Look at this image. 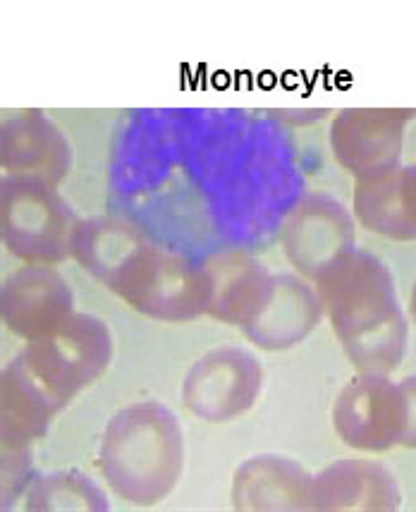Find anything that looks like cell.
<instances>
[{
  "mask_svg": "<svg viewBox=\"0 0 416 512\" xmlns=\"http://www.w3.org/2000/svg\"><path fill=\"white\" fill-rule=\"evenodd\" d=\"M60 407L96 383L113 359V335L94 314H72L17 355Z\"/></svg>",
  "mask_w": 416,
  "mask_h": 512,
  "instance_id": "5",
  "label": "cell"
},
{
  "mask_svg": "<svg viewBox=\"0 0 416 512\" xmlns=\"http://www.w3.org/2000/svg\"><path fill=\"white\" fill-rule=\"evenodd\" d=\"M72 314L75 295L51 264H29L5 278L3 321L20 338H39Z\"/></svg>",
  "mask_w": 416,
  "mask_h": 512,
  "instance_id": "10",
  "label": "cell"
},
{
  "mask_svg": "<svg viewBox=\"0 0 416 512\" xmlns=\"http://www.w3.org/2000/svg\"><path fill=\"white\" fill-rule=\"evenodd\" d=\"M409 309H412V316H414V321H416V283H414V288H412V297H409Z\"/></svg>",
  "mask_w": 416,
  "mask_h": 512,
  "instance_id": "21",
  "label": "cell"
},
{
  "mask_svg": "<svg viewBox=\"0 0 416 512\" xmlns=\"http://www.w3.org/2000/svg\"><path fill=\"white\" fill-rule=\"evenodd\" d=\"M402 393H405L407 419H405V434H402L400 446L416 448V376H409L400 383Z\"/></svg>",
  "mask_w": 416,
  "mask_h": 512,
  "instance_id": "20",
  "label": "cell"
},
{
  "mask_svg": "<svg viewBox=\"0 0 416 512\" xmlns=\"http://www.w3.org/2000/svg\"><path fill=\"white\" fill-rule=\"evenodd\" d=\"M354 211L371 233L390 240H416V163L357 178Z\"/></svg>",
  "mask_w": 416,
  "mask_h": 512,
  "instance_id": "14",
  "label": "cell"
},
{
  "mask_svg": "<svg viewBox=\"0 0 416 512\" xmlns=\"http://www.w3.org/2000/svg\"><path fill=\"white\" fill-rule=\"evenodd\" d=\"M72 256L149 319L185 323L208 314L211 273L175 249L158 247L120 218H84L77 225Z\"/></svg>",
  "mask_w": 416,
  "mask_h": 512,
  "instance_id": "1",
  "label": "cell"
},
{
  "mask_svg": "<svg viewBox=\"0 0 416 512\" xmlns=\"http://www.w3.org/2000/svg\"><path fill=\"white\" fill-rule=\"evenodd\" d=\"M29 448H3V508H10V498L22 496L32 484Z\"/></svg>",
  "mask_w": 416,
  "mask_h": 512,
  "instance_id": "19",
  "label": "cell"
},
{
  "mask_svg": "<svg viewBox=\"0 0 416 512\" xmlns=\"http://www.w3.org/2000/svg\"><path fill=\"white\" fill-rule=\"evenodd\" d=\"M3 168L10 175H34L60 185L75 154L60 127L41 111H20L3 123Z\"/></svg>",
  "mask_w": 416,
  "mask_h": 512,
  "instance_id": "12",
  "label": "cell"
},
{
  "mask_svg": "<svg viewBox=\"0 0 416 512\" xmlns=\"http://www.w3.org/2000/svg\"><path fill=\"white\" fill-rule=\"evenodd\" d=\"M314 283L354 367L373 374L393 371L405 357L409 331L390 268L366 249L352 247Z\"/></svg>",
  "mask_w": 416,
  "mask_h": 512,
  "instance_id": "2",
  "label": "cell"
},
{
  "mask_svg": "<svg viewBox=\"0 0 416 512\" xmlns=\"http://www.w3.org/2000/svg\"><path fill=\"white\" fill-rule=\"evenodd\" d=\"M263 388V367L247 347L223 345L206 352L182 383V402L194 417L223 424L249 412Z\"/></svg>",
  "mask_w": 416,
  "mask_h": 512,
  "instance_id": "6",
  "label": "cell"
},
{
  "mask_svg": "<svg viewBox=\"0 0 416 512\" xmlns=\"http://www.w3.org/2000/svg\"><path fill=\"white\" fill-rule=\"evenodd\" d=\"M108 508L106 491L79 469H60V472L44 474V477L34 479L24 493V510L103 512Z\"/></svg>",
  "mask_w": 416,
  "mask_h": 512,
  "instance_id": "18",
  "label": "cell"
},
{
  "mask_svg": "<svg viewBox=\"0 0 416 512\" xmlns=\"http://www.w3.org/2000/svg\"><path fill=\"white\" fill-rule=\"evenodd\" d=\"M311 479L290 457H249L232 477V505L237 510H311Z\"/></svg>",
  "mask_w": 416,
  "mask_h": 512,
  "instance_id": "15",
  "label": "cell"
},
{
  "mask_svg": "<svg viewBox=\"0 0 416 512\" xmlns=\"http://www.w3.org/2000/svg\"><path fill=\"white\" fill-rule=\"evenodd\" d=\"M103 479L115 496L137 505L168 498L185 469V434L161 402H137L115 412L99 448Z\"/></svg>",
  "mask_w": 416,
  "mask_h": 512,
  "instance_id": "3",
  "label": "cell"
},
{
  "mask_svg": "<svg viewBox=\"0 0 416 512\" xmlns=\"http://www.w3.org/2000/svg\"><path fill=\"white\" fill-rule=\"evenodd\" d=\"M283 247L290 264L316 280L340 254L357 247L350 211L328 194H309L287 216Z\"/></svg>",
  "mask_w": 416,
  "mask_h": 512,
  "instance_id": "9",
  "label": "cell"
},
{
  "mask_svg": "<svg viewBox=\"0 0 416 512\" xmlns=\"http://www.w3.org/2000/svg\"><path fill=\"white\" fill-rule=\"evenodd\" d=\"M321 316L318 290L290 273H273L266 297L242 331L263 350H287L302 343Z\"/></svg>",
  "mask_w": 416,
  "mask_h": 512,
  "instance_id": "11",
  "label": "cell"
},
{
  "mask_svg": "<svg viewBox=\"0 0 416 512\" xmlns=\"http://www.w3.org/2000/svg\"><path fill=\"white\" fill-rule=\"evenodd\" d=\"M414 111L397 108H350L330 127V149L335 161L354 178L381 173L400 163L405 127Z\"/></svg>",
  "mask_w": 416,
  "mask_h": 512,
  "instance_id": "8",
  "label": "cell"
},
{
  "mask_svg": "<svg viewBox=\"0 0 416 512\" xmlns=\"http://www.w3.org/2000/svg\"><path fill=\"white\" fill-rule=\"evenodd\" d=\"M3 242L17 259L29 264H60L72 254L79 218L60 197L53 182L34 175H5Z\"/></svg>",
  "mask_w": 416,
  "mask_h": 512,
  "instance_id": "4",
  "label": "cell"
},
{
  "mask_svg": "<svg viewBox=\"0 0 416 512\" xmlns=\"http://www.w3.org/2000/svg\"><path fill=\"white\" fill-rule=\"evenodd\" d=\"M407 405L400 383L388 374L362 371L352 383L340 390L333 407V426L340 441L366 453L400 446L405 434Z\"/></svg>",
  "mask_w": 416,
  "mask_h": 512,
  "instance_id": "7",
  "label": "cell"
},
{
  "mask_svg": "<svg viewBox=\"0 0 416 512\" xmlns=\"http://www.w3.org/2000/svg\"><path fill=\"white\" fill-rule=\"evenodd\" d=\"M63 407L36 381L20 357L3 369L0 379V436L3 448H29L46 434Z\"/></svg>",
  "mask_w": 416,
  "mask_h": 512,
  "instance_id": "16",
  "label": "cell"
},
{
  "mask_svg": "<svg viewBox=\"0 0 416 512\" xmlns=\"http://www.w3.org/2000/svg\"><path fill=\"white\" fill-rule=\"evenodd\" d=\"M211 273L213 297L208 314L213 319L244 326L249 323L271 285L273 271H268L261 261L242 252H223L211 256L206 264Z\"/></svg>",
  "mask_w": 416,
  "mask_h": 512,
  "instance_id": "17",
  "label": "cell"
},
{
  "mask_svg": "<svg viewBox=\"0 0 416 512\" xmlns=\"http://www.w3.org/2000/svg\"><path fill=\"white\" fill-rule=\"evenodd\" d=\"M400 484L371 460L333 462L311 479V510H397Z\"/></svg>",
  "mask_w": 416,
  "mask_h": 512,
  "instance_id": "13",
  "label": "cell"
}]
</instances>
